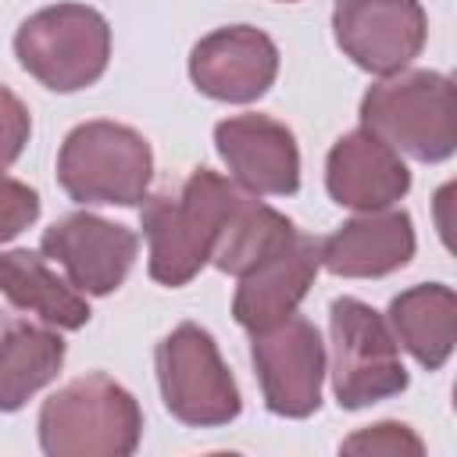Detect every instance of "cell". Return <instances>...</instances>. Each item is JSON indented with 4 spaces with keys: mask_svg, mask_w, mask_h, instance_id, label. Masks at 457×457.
Returning <instances> with one entry per match:
<instances>
[{
    "mask_svg": "<svg viewBox=\"0 0 457 457\" xmlns=\"http://www.w3.org/2000/svg\"><path fill=\"white\" fill-rule=\"evenodd\" d=\"M325 189L339 207L386 211L411 189V168L403 157L368 129L339 136L325 157Z\"/></svg>",
    "mask_w": 457,
    "mask_h": 457,
    "instance_id": "obj_13",
    "label": "cell"
},
{
    "mask_svg": "<svg viewBox=\"0 0 457 457\" xmlns=\"http://www.w3.org/2000/svg\"><path fill=\"white\" fill-rule=\"evenodd\" d=\"M250 357H253L264 407L271 414L311 418L321 407L325 343L311 318L293 311L278 325L253 332Z\"/></svg>",
    "mask_w": 457,
    "mask_h": 457,
    "instance_id": "obj_8",
    "label": "cell"
},
{
    "mask_svg": "<svg viewBox=\"0 0 457 457\" xmlns=\"http://www.w3.org/2000/svg\"><path fill=\"white\" fill-rule=\"evenodd\" d=\"M339 450L343 453H368V457L371 453H382V457H403V453L421 457L425 443L407 425H400V421H378V425H368V428L346 436L339 443Z\"/></svg>",
    "mask_w": 457,
    "mask_h": 457,
    "instance_id": "obj_20",
    "label": "cell"
},
{
    "mask_svg": "<svg viewBox=\"0 0 457 457\" xmlns=\"http://www.w3.org/2000/svg\"><path fill=\"white\" fill-rule=\"evenodd\" d=\"M361 129L396 154L439 164L457 150V89L443 71L414 68L375 82L361 96Z\"/></svg>",
    "mask_w": 457,
    "mask_h": 457,
    "instance_id": "obj_3",
    "label": "cell"
},
{
    "mask_svg": "<svg viewBox=\"0 0 457 457\" xmlns=\"http://www.w3.org/2000/svg\"><path fill=\"white\" fill-rule=\"evenodd\" d=\"M0 293L14 307L36 314L43 325L68 332L89 325L93 314L86 296L57 271H50L46 257L36 250H0Z\"/></svg>",
    "mask_w": 457,
    "mask_h": 457,
    "instance_id": "obj_18",
    "label": "cell"
},
{
    "mask_svg": "<svg viewBox=\"0 0 457 457\" xmlns=\"http://www.w3.org/2000/svg\"><path fill=\"white\" fill-rule=\"evenodd\" d=\"M214 150L236 186L253 196H293L300 189V146L293 129L271 114H232L214 125Z\"/></svg>",
    "mask_w": 457,
    "mask_h": 457,
    "instance_id": "obj_12",
    "label": "cell"
},
{
    "mask_svg": "<svg viewBox=\"0 0 457 457\" xmlns=\"http://www.w3.org/2000/svg\"><path fill=\"white\" fill-rule=\"evenodd\" d=\"M154 179L150 143L121 121L75 125L57 154V182L75 204L139 207Z\"/></svg>",
    "mask_w": 457,
    "mask_h": 457,
    "instance_id": "obj_4",
    "label": "cell"
},
{
    "mask_svg": "<svg viewBox=\"0 0 457 457\" xmlns=\"http://www.w3.org/2000/svg\"><path fill=\"white\" fill-rule=\"evenodd\" d=\"M18 64L54 93H79L107 71L111 25L89 4H54L29 14L14 32Z\"/></svg>",
    "mask_w": 457,
    "mask_h": 457,
    "instance_id": "obj_5",
    "label": "cell"
},
{
    "mask_svg": "<svg viewBox=\"0 0 457 457\" xmlns=\"http://www.w3.org/2000/svg\"><path fill=\"white\" fill-rule=\"evenodd\" d=\"M32 136V114L18 93L0 86V171L11 168Z\"/></svg>",
    "mask_w": 457,
    "mask_h": 457,
    "instance_id": "obj_22",
    "label": "cell"
},
{
    "mask_svg": "<svg viewBox=\"0 0 457 457\" xmlns=\"http://www.w3.org/2000/svg\"><path fill=\"white\" fill-rule=\"evenodd\" d=\"M418 250L414 221L407 211H364L343 221L328 239L318 243L321 268L339 278H382L411 264Z\"/></svg>",
    "mask_w": 457,
    "mask_h": 457,
    "instance_id": "obj_15",
    "label": "cell"
},
{
    "mask_svg": "<svg viewBox=\"0 0 457 457\" xmlns=\"http://www.w3.org/2000/svg\"><path fill=\"white\" fill-rule=\"evenodd\" d=\"M332 393L343 411H361L400 396L411 382L389 321L357 296H336L328 307Z\"/></svg>",
    "mask_w": 457,
    "mask_h": 457,
    "instance_id": "obj_6",
    "label": "cell"
},
{
    "mask_svg": "<svg viewBox=\"0 0 457 457\" xmlns=\"http://www.w3.org/2000/svg\"><path fill=\"white\" fill-rule=\"evenodd\" d=\"M157 386L168 414L193 428H218L239 418L243 396L218 343L196 321L175 325L154 350Z\"/></svg>",
    "mask_w": 457,
    "mask_h": 457,
    "instance_id": "obj_7",
    "label": "cell"
},
{
    "mask_svg": "<svg viewBox=\"0 0 457 457\" xmlns=\"http://www.w3.org/2000/svg\"><path fill=\"white\" fill-rule=\"evenodd\" d=\"M39 193L29 182H18L0 171V243L21 236L39 218Z\"/></svg>",
    "mask_w": 457,
    "mask_h": 457,
    "instance_id": "obj_21",
    "label": "cell"
},
{
    "mask_svg": "<svg viewBox=\"0 0 457 457\" xmlns=\"http://www.w3.org/2000/svg\"><path fill=\"white\" fill-rule=\"evenodd\" d=\"M36 428L46 457H129L143 439V411L121 382L89 371L43 400Z\"/></svg>",
    "mask_w": 457,
    "mask_h": 457,
    "instance_id": "obj_2",
    "label": "cell"
},
{
    "mask_svg": "<svg viewBox=\"0 0 457 457\" xmlns=\"http://www.w3.org/2000/svg\"><path fill=\"white\" fill-rule=\"evenodd\" d=\"M64 339L54 325L0 314V411H21L64 368Z\"/></svg>",
    "mask_w": 457,
    "mask_h": 457,
    "instance_id": "obj_16",
    "label": "cell"
},
{
    "mask_svg": "<svg viewBox=\"0 0 457 457\" xmlns=\"http://www.w3.org/2000/svg\"><path fill=\"white\" fill-rule=\"evenodd\" d=\"M278 75V46L253 25H225L207 32L189 54L193 86L221 104L261 100Z\"/></svg>",
    "mask_w": 457,
    "mask_h": 457,
    "instance_id": "obj_11",
    "label": "cell"
},
{
    "mask_svg": "<svg viewBox=\"0 0 457 457\" xmlns=\"http://www.w3.org/2000/svg\"><path fill=\"white\" fill-rule=\"evenodd\" d=\"M293 236H296V225L282 211H275V207L261 204L253 193H246L243 204L236 207L228 228H225V236H221L211 264L218 271L239 278V275L253 271L264 257L278 253Z\"/></svg>",
    "mask_w": 457,
    "mask_h": 457,
    "instance_id": "obj_19",
    "label": "cell"
},
{
    "mask_svg": "<svg viewBox=\"0 0 457 457\" xmlns=\"http://www.w3.org/2000/svg\"><path fill=\"white\" fill-rule=\"evenodd\" d=\"M318 268H321L318 239L296 228V236L278 253L264 257L253 271L239 275V286H236V296H232V318L250 336L278 325L311 293V286L318 278Z\"/></svg>",
    "mask_w": 457,
    "mask_h": 457,
    "instance_id": "obj_14",
    "label": "cell"
},
{
    "mask_svg": "<svg viewBox=\"0 0 457 457\" xmlns=\"http://www.w3.org/2000/svg\"><path fill=\"white\" fill-rule=\"evenodd\" d=\"M389 328L396 343L428 371H439L457 339V293L443 282H418L389 300Z\"/></svg>",
    "mask_w": 457,
    "mask_h": 457,
    "instance_id": "obj_17",
    "label": "cell"
},
{
    "mask_svg": "<svg viewBox=\"0 0 457 457\" xmlns=\"http://www.w3.org/2000/svg\"><path fill=\"white\" fill-rule=\"evenodd\" d=\"M246 189L211 168H196L179 193H154L139 204L146 236V271L154 282L179 289L211 264Z\"/></svg>",
    "mask_w": 457,
    "mask_h": 457,
    "instance_id": "obj_1",
    "label": "cell"
},
{
    "mask_svg": "<svg viewBox=\"0 0 457 457\" xmlns=\"http://www.w3.org/2000/svg\"><path fill=\"white\" fill-rule=\"evenodd\" d=\"M39 253L57 261L82 296H107L129 278L139 253V236L129 225L75 211L43 232Z\"/></svg>",
    "mask_w": 457,
    "mask_h": 457,
    "instance_id": "obj_10",
    "label": "cell"
},
{
    "mask_svg": "<svg viewBox=\"0 0 457 457\" xmlns=\"http://www.w3.org/2000/svg\"><path fill=\"white\" fill-rule=\"evenodd\" d=\"M332 32L361 71L396 75L421 54L428 18L421 0H336Z\"/></svg>",
    "mask_w": 457,
    "mask_h": 457,
    "instance_id": "obj_9",
    "label": "cell"
}]
</instances>
